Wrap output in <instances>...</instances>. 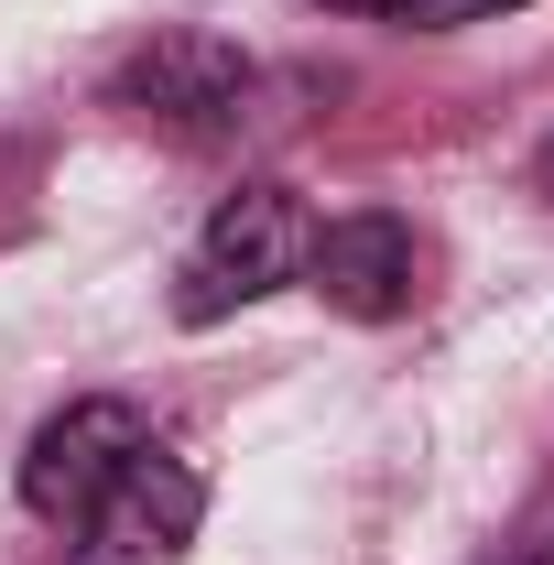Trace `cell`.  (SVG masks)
I'll use <instances>...</instances> for the list:
<instances>
[{
	"label": "cell",
	"instance_id": "cell-6",
	"mask_svg": "<svg viewBox=\"0 0 554 565\" xmlns=\"http://www.w3.org/2000/svg\"><path fill=\"white\" fill-rule=\"evenodd\" d=\"M500 11H522V0H403L414 33H468V22H500Z\"/></svg>",
	"mask_w": 554,
	"mask_h": 565
},
{
	"label": "cell",
	"instance_id": "cell-2",
	"mask_svg": "<svg viewBox=\"0 0 554 565\" xmlns=\"http://www.w3.org/2000/svg\"><path fill=\"white\" fill-rule=\"evenodd\" d=\"M196 522H207V479H196L185 457L141 446L131 468L76 511V555L66 565H185Z\"/></svg>",
	"mask_w": 554,
	"mask_h": 565
},
{
	"label": "cell",
	"instance_id": "cell-9",
	"mask_svg": "<svg viewBox=\"0 0 554 565\" xmlns=\"http://www.w3.org/2000/svg\"><path fill=\"white\" fill-rule=\"evenodd\" d=\"M511 565H554V544H533V555H511Z\"/></svg>",
	"mask_w": 554,
	"mask_h": 565
},
{
	"label": "cell",
	"instance_id": "cell-4",
	"mask_svg": "<svg viewBox=\"0 0 554 565\" xmlns=\"http://www.w3.org/2000/svg\"><path fill=\"white\" fill-rule=\"evenodd\" d=\"M141 446H152V435H141L131 403H120V392H87V403H66L55 424H33V446H22V500H33L44 522H76Z\"/></svg>",
	"mask_w": 554,
	"mask_h": 565
},
{
	"label": "cell",
	"instance_id": "cell-5",
	"mask_svg": "<svg viewBox=\"0 0 554 565\" xmlns=\"http://www.w3.org/2000/svg\"><path fill=\"white\" fill-rule=\"evenodd\" d=\"M305 282L338 305L348 327H392V316H414V294H424V250L392 207H359V217L305 239Z\"/></svg>",
	"mask_w": 554,
	"mask_h": 565
},
{
	"label": "cell",
	"instance_id": "cell-1",
	"mask_svg": "<svg viewBox=\"0 0 554 565\" xmlns=\"http://www.w3.org/2000/svg\"><path fill=\"white\" fill-rule=\"evenodd\" d=\"M305 207H294V185H239V196H217L207 228H196V250H185V282H174V316L185 327H217V316H239V305H262L283 282H305Z\"/></svg>",
	"mask_w": 554,
	"mask_h": 565
},
{
	"label": "cell",
	"instance_id": "cell-7",
	"mask_svg": "<svg viewBox=\"0 0 554 565\" xmlns=\"http://www.w3.org/2000/svg\"><path fill=\"white\" fill-rule=\"evenodd\" d=\"M533 185H544V196H554V141H544V152H533Z\"/></svg>",
	"mask_w": 554,
	"mask_h": 565
},
{
	"label": "cell",
	"instance_id": "cell-8",
	"mask_svg": "<svg viewBox=\"0 0 554 565\" xmlns=\"http://www.w3.org/2000/svg\"><path fill=\"white\" fill-rule=\"evenodd\" d=\"M327 11H403V0H327Z\"/></svg>",
	"mask_w": 554,
	"mask_h": 565
},
{
	"label": "cell",
	"instance_id": "cell-3",
	"mask_svg": "<svg viewBox=\"0 0 554 565\" xmlns=\"http://www.w3.org/2000/svg\"><path fill=\"white\" fill-rule=\"evenodd\" d=\"M109 98L131 120H152V131H174V141H228L239 109H251V55L217 44V33H152L131 66H120Z\"/></svg>",
	"mask_w": 554,
	"mask_h": 565
}]
</instances>
